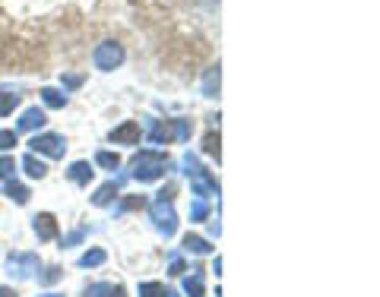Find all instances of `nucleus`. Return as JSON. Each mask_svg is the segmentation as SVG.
<instances>
[{"label": "nucleus", "instance_id": "17", "mask_svg": "<svg viewBox=\"0 0 380 297\" xmlns=\"http://www.w3.org/2000/svg\"><path fill=\"white\" fill-rule=\"evenodd\" d=\"M184 294L203 297V275H200V272H194L190 278H184Z\"/></svg>", "mask_w": 380, "mask_h": 297}, {"label": "nucleus", "instance_id": "24", "mask_svg": "<svg viewBox=\"0 0 380 297\" xmlns=\"http://www.w3.org/2000/svg\"><path fill=\"white\" fill-rule=\"evenodd\" d=\"M13 174H16V161H13L10 155H4L0 158V177H4V180H13Z\"/></svg>", "mask_w": 380, "mask_h": 297}, {"label": "nucleus", "instance_id": "23", "mask_svg": "<svg viewBox=\"0 0 380 297\" xmlns=\"http://www.w3.org/2000/svg\"><path fill=\"white\" fill-rule=\"evenodd\" d=\"M149 139L162 145V143H168V139H171V130L165 124H156V126H152V133H149Z\"/></svg>", "mask_w": 380, "mask_h": 297}, {"label": "nucleus", "instance_id": "10", "mask_svg": "<svg viewBox=\"0 0 380 297\" xmlns=\"http://www.w3.org/2000/svg\"><path fill=\"white\" fill-rule=\"evenodd\" d=\"M67 174H70V180H73V183H89V180H92V164H89V161H73Z\"/></svg>", "mask_w": 380, "mask_h": 297}, {"label": "nucleus", "instance_id": "34", "mask_svg": "<svg viewBox=\"0 0 380 297\" xmlns=\"http://www.w3.org/2000/svg\"><path fill=\"white\" fill-rule=\"evenodd\" d=\"M108 297H127V294H124V288H114V291H111V294H108Z\"/></svg>", "mask_w": 380, "mask_h": 297}, {"label": "nucleus", "instance_id": "26", "mask_svg": "<svg viewBox=\"0 0 380 297\" xmlns=\"http://www.w3.org/2000/svg\"><path fill=\"white\" fill-rule=\"evenodd\" d=\"M114 291V284L101 282V284H92V288H86V297H108Z\"/></svg>", "mask_w": 380, "mask_h": 297}, {"label": "nucleus", "instance_id": "33", "mask_svg": "<svg viewBox=\"0 0 380 297\" xmlns=\"http://www.w3.org/2000/svg\"><path fill=\"white\" fill-rule=\"evenodd\" d=\"M0 297H19L13 288H0Z\"/></svg>", "mask_w": 380, "mask_h": 297}, {"label": "nucleus", "instance_id": "7", "mask_svg": "<svg viewBox=\"0 0 380 297\" xmlns=\"http://www.w3.org/2000/svg\"><path fill=\"white\" fill-rule=\"evenodd\" d=\"M139 136H143V133H139L137 120H124L120 126H114V130L108 133V139H111V143H118V145H137Z\"/></svg>", "mask_w": 380, "mask_h": 297}, {"label": "nucleus", "instance_id": "19", "mask_svg": "<svg viewBox=\"0 0 380 297\" xmlns=\"http://www.w3.org/2000/svg\"><path fill=\"white\" fill-rule=\"evenodd\" d=\"M105 259H108L105 250H86V253L80 256V265H82V269H89V265H101Z\"/></svg>", "mask_w": 380, "mask_h": 297}, {"label": "nucleus", "instance_id": "5", "mask_svg": "<svg viewBox=\"0 0 380 297\" xmlns=\"http://www.w3.org/2000/svg\"><path fill=\"white\" fill-rule=\"evenodd\" d=\"M38 256L35 253H10L6 256V272L10 275H16V278H32L38 272Z\"/></svg>", "mask_w": 380, "mask_h": 297}, {"label": "nucleus", "instance_id": "6", "mask_svg": "<svg viewBox=\"0 0 380 297\" xmlns=\"http://www.w3.org/2000/svg\"><path fill=\"white\" fill-rule=\"evenodd\" d=\"M32 152H42V155L48 158H63V152H67V143H63V136H57V133H42V136L32 139Z\"/></svg>", "mask_w": 380, "mask_h": 297}, {"label": "nucleus", "instance_id": "20", "mask_svg": "<svg viewBox=\"0 0 380 297\" xmlns=\"http://www.w3.org/2000/svg\"><path fill=\"white\" fill-rule=\"evenodd\" d=\"M139 297H165V284L143 282V284H139Z\"/></svg>", "mask_w": 380, "mask_h": 297}, {"label": "nucleus", "instance_id": "14", "mask_svg": "<svg viewBox=\"0 0 380 297\" xmlns=\"http://www.w3.org/2000/svg\"><path fill=\"white\" fill-rule=\"evenodd\" d=\"M6 196H10V199L13 202H19V206H25V202H29V190H25L23 187V183H16V180H10V183H6Z\"/></svg>", "mask_w": 380, "mask_h": 297}, {"label": "nucleus", "instance_id": "32", "mask_svg": "<svg viewBox=\"0 0 380 297\" xmlns=\"http://www.w3.org/2000/svg\"><path fill=\"white\" fill-rule=\"evenodd\" d=\"M184 272V263H181V256H171V275H181Z\"/></svg>", "mask_w": 380, "mask_h": 297}, {"label": "nucleus", "instance_id": "13", "mask_svg": "<svg viewBox=\"0 0 380 297\" xmlns=\"http://www.w3.org/2000/svg\"><path fill=\"white\" fill-rule=\"evenodd\" d=\"M23 168H25V174H29V177H35V180H42V177L48 174V168H44V161H38L35 155H25V158H23Z\"/></svg>", "mask_w": 380, "mask_h": 297}, {"label": "nucleus", "instance_id": "30", "mask_svg": "<svg viewBox=\"0 0 380 297\" xmlns=\"http://www.w3.org/2000/svg\"><path fill=\"white\" fill-rule=\"evenodd\" d=\"M82 237H86V231H82V227H76V231H70L67 237L61 240V246H73V244H80Z\"/></svg>", "mask_w": 380, "mask_h": 297}, {"label": "nucleus", "instance_id": "21", "mask_svg": "<svg viewBox=\"0 0 380 297\" xmlns=\"http://www.w3.org/2000/svg\"><path fill=\"white\" fill-rule=\"evenodd\" d=\"M206 215H209L206 199H196L194 206H190V221H206Z\"/></svg>", "mask_w": 380, "mask_h": 297}, {"label": "nucleus", "instance_id": "3", "mask_svg": "<svg viewBox=\"0 0 380 297\" xmlns=\"http://www.w3.org/2000/svg\"><path fill=\"white\" fill-rule=\"evenodd\" d=\"M184 168H187V177H190V183H194V193H196V199H209L213 193H219V187H215V180L206 174V171L200 168V161H196L194 155H187L184 158Z\"/></svg>", "mask_w": 380, "mask_h": 297}, {"label": "nucleus", "instance_id": "9", "mask_svg": "<svg viewBox=\"0 0 380 297\" xmlns=\"http://www.w3.org/2000/svg\"><path fill=\"white\" fill-rule=\"evenodd\" d=\"M44 111L42 107H29V111L19 117V130H38V126H44Z\"/></svg>", "mask_w": 380, "mask_h": 297}, {"label": "nucleus", "instance_id": "35", "mask_svg": "<svg viewBox=\"0 0 380 297\" xmlns=\"http://www.w3.org/2000/svg\"><path fill=\"white\" fill-rule=\"evenodd\" d=\"M165 297H177V294H175V291H165Z\"/></svg>", "mask_w": 380, "mask_h": 297}, {"label": "nucleus", "instance_id": "29", "mask_svg": "<svg viewBox=\"0 0 380 297\" xmlns=\"http://www.w3.org/2000/svg\"><path fill=\"white\" fill-rule=\"evenodd\" d=\"M13 145H16V133H13V130H0V152L13 149Z\"/></svg>", "mask_w": 380, "mask_h": 297}, {"label": "nucleus", "instance_id": "8", "mask_svg": "<svg viewBox=\"0 0 380 297\" xmlns=\"http://www.w3.org/2000/svg\"><path fill=\"white\" fill-rule=\"evenodd\" d=\"M32 231L38 234V240H54V237H57V221H54V215H48V212L35 215V218H32Z\"/></svg>", "mask_w": 380, "mask_h": 297}, {"label": "nucleus", "instance_id": "22", "mask_svg": "<svg viewBox=\"0 0 380 297\" xmlns=\"http://www.w3.org/2000/svg\"><path fill=\"white\" fill-rule=\"evenodd\" d=\"M95 161L101 164V168H108V171H114L120 164V158L114 155V152H99V155H95Z\"/></svg>", "mask_w": 380, "mask_h": 297}, {"label": "nucleus", "instance_id": "16", "mask_svg": "<svg viewBox=\"0 0 380 297\" xmlns=\"http://www.w3.org/2000/svg\"><path fill=\"white\" fill-rule=\"evenodd\" d=\"M19 105V95L16 92H6V88H0V117H6V114H13V107Z\"/></svg>", "mask_w": 380, "mask_h": 297}, {"label": "nucleus", "instance_id": "18", "mask_svg": "<svg viewBox=\"0 0 380 297\" xmlns=\"http://www.w3.org/2000/svg\"><path fill=\"white\" fill-rule=\"evenodd\" d=\"M42 101L48 107H63L67 105V95H61L57 88H42Z\"/></svg>", "mask_w": 380, "mask_h": 297}, {"label": "nucleus", "instance_id": "1", "mask_svg": "<svg viewBox=\"0 0 380 297\" xmlns=\"http://www.w3.org/2000/svg\"><path fill=\"white\" fill-rule=\"evenodd\" d=\"M130 174L137 177L139 183H149V180H158V177L165 174V168H168V158L162 155V152H139L137 158H133V164H130Z\"/></svg>", "mask_w": 380, "mask_h": 297}, {"label": "nucleus", "instance_id": "36", "mask_svg": "<svg viewBox=\"0 0 380 297\" xmlns=\"http://www.w3.org/2000/svg\"><path fill=\"white\" fill-rule=\"evenodd\" d=\"M42 297H63V294H42Z\"/></svg>", "mask_w": 380, "mask_h": 297}, {"label": "nucleus", "instance_id": "25", "mask_svg": "<svg viewBox=\"0 0 380 297\" xmlns=\"http://www.w3.org/2000/svg\"><path fill=\"white\" fill-rule=\"evenodd\" d=\"M203 149H206V155L219 158V133H206V139H203Z\"/></svg>", "mask_w": 380, "mask_h": 297}, {"label": "nucleus", "instance_id": "27", "mask_svg": "<svg viewBox=\"0 0 380 297\" xmlns=\"http://www.w3.org/2000/svg\"><path fill=\"white\" fill-rule=\"evenodd\" d=\"M175 139H181V143H187L190 139V124L187 120H175Z\"/></svg>", "mask_w": 380, "mask_h": 297}, {"label": "nucleus", "instance_id": "4", "mask_svg": "<svg viewBox=\"0 0 380 297\" xmlns=\"http://www.w3.org/2000/svg\"><path fill=\"white\" fill-rule=\"evenodd\" d=\"M92 63L99 70H105V73H111V70H118L120 63H124V48H120L118 41H101L99 48L92 51Z\"/></svg>", "mask_w": 380, "mask_h": 297}, {"label": "nucleus", "instance_id": "15", "mask_svg": "<svg viewBox=\"0 0 380 297\" xmlns=\"http://www.w3.org/2000/svg\"><path fill=\"white\" fill-rule=\"evenodd\" d=\"M184 250L187 253H209L213 246H209V240L196 237V234H187V237H184Z\"/></svg>", "mask_w": 380, "mask_h": 297}, {"label": "nucleus", "instance_id": "28", "mask_svg": "<svg viewBox=\"0 0 380 297\" xmlns=\"http://www.w3.org/2000/svg\"><path fill=\"white\" fill-rule=\"evenodd\" d=\"M61 82H63V88H80L82 86V76L80 73H63Z\"/></svg>", "mask_w": 380, "mask_h": 297}, {"label": "nucleus", "instance_id": "11", "mask_svg": "<svg viewBox=\"0 0 380 297\" xmlns=\"http://www.w3.org/2000/svg\"><path fill=\"white\" fill-rule=\"evenodd\" d=\"M203 95H206V98H215V95H219V67L206 70V76H203Z\"/></svg>", "mask_w": 380, "mask_h": 297}, {"label": "nucleus", "instance_id": "31", "mask_svg": "<svg viewBox=\"0 0 380 297\" xmlns=\"http://www.w3.org/2000/svg\"><path fill=\"white\" fill-rule=\"evenodd\" d=\"M57 278H61V269H57V265H51V269H44V275H42V282L44 284H54Z\"/></svg>", "mask_w": 380, "mask_h": 297}, {"label": "nucleus", "instance_id": "2", "mask_svg": "<svg viewBox=\"0 0 380 297\" xmlns=\"http://www.w3.org/2000/svg\"><path fill=\"white\" fill-rule=\"evenodd\" d=\"M149 215L165 237H171V234L177 231V212H175V206H171V196L158 193V199L149 206Z\"/></svg>", "mask_w": 380, "mask_h": 297}, {"label": "nucleus", "instance_id": "12", "mask_svg": "<svg viewBox=\"0 0 380 297\" xmlns=\"http://www.w3.org/2000/svg\"><path fill=\"white\" fill-rule=\"evenodd\" d=\"M114 196H118V183H114V180H108V183H101V187L95 190L92 202H95V206H108V202H111Z\"/></svg>", "mask_w": 380, "mask_h": 297}]
</instances>
